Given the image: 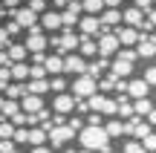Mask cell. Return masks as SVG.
Returning a JSON list of instances; mask_svg holds the SVG:
<instances>
[{"label":"cell","mask_w":156,"mask_h":153,"mask_svg":"<svg viewBox=\"0 0 156 153\" xmlns=\"http://www.w3.org/2000/svg\"><path fill=\"white\" fill-rule=\"evenodd\" d=\"M75 139H78V144H81L84 150H90V153H113V142H110V136L104 133L101 124H84L81 130L75 133Z\"/></svg>","instance_id":"1"},{"label":"cell","mask_w":156,"mask_h":153,"mask_svg":"<svg viewBox=\"0 0 156 153\" xmlns=\"http://www.w3.org/2000/svg\"><path fill=\"white\" fill-rule=\"evenodd\" d=\"M69 92H73L75 101H84V98H90L93 92H98V81L90 78L87 72H81V75H75V78L69 81Z\"/></svg>","instance_id":"2"},{"label":"cell","mask_w":156,"mask_h":153,"mask_svg":"<svg viewBox=\"0 0 156 153\" xmlns=\"http://www.w3.org/2000/svg\"><path fill=\"white\" fill-rule=\"evenodd\" d=\"M73 139H75V130H69L67 124H55V127H49V130H46V144H49L52 150L67 148Z\"/></svg>","instance_id":"3"},{"label":"cell","mask_w":156,"mask_h":153,"mask_svg":"<svg viewBox=\"0 0 156 153\" xmlns=\"http://www.w3.org/2000/svg\"><path fill=\"white\" fill-rule=\"evenodd\" d=\"M95 46H98L101 58H113L119 52V38L113 35V29H104V32L98 35V40H95Z\"/></svg>","instance_id":"4"},{"label":"cell","mask_w":156,"mask_h":153,"mask_svg":"<svg viewBox=\"0 0 156 153\" xmlns=\"http://www.w3.org/2000/svg\"><path fill=\"white\" fill-rule=\"evenodd\" d=\"M122 23H127V26H133V29H139V32H151V23L145 20V12H139L136 6H130V9H124L122 12Z\"/></svg>","instance_id":"5"},{"label":"cell","mask_w":156,"mask_h":153,"mask_svg":"<svg viewBox=\"0 0 156 153\" xmlns=\"http://www.w3.org/2000/svg\"><path fill=\"white\" fill-rule=\"evenodd\" d=\"M46 38H49V35L41 32V26H32V29H29V35H26V43H23V46H26V52H46V46H49V43H46Z\"/></svg>","instance_id":"6"},{"label":"cell","mask_w":156,"mask_h":153,"mask_svg":"<svg viewBox=\"0 0 156 153\" xmlns=\"http://www.w3.org/2000/svg\"><path fill=\"white\" fill-rule=\"evenodd\" d=\"M38 26H41V32H58L61 29V15H58L55 9H46V12H41L38 15Z\"/></svg>","instance_id":"7"},{"label":"cell","mask_w":156,"mask_h":153,"mask_svg":"<svg viewBox=\"0 0 156 153\" xmlns=\"http://www.w3.org/2000/svg\"><path fill=\"white\" fill-rule=\"evenodd\" d=\"M12 17H15V23L20 29H32L38 26V15H35L29 6H17V9H12Z\"/></svg>","instance_id":"8"},{"label":"cell","mask_w":156,"mask_h":153,"mask_svg":"<svg viewBox=\"0 0 156 153\" xmlns=\"http://www.w3.org/2000/svg\"><path fill=\"white\" fill-rule=\"evenodd\" d=\"M75 26L81 29V35H87V38H98V35H101V20H98V15H84V17H78Z\"/></svg>","instance_id":"9"},{"label":"cell","mask_w":156,"mask_h":153,"mask_svg":"<svg viewBox=\"0 0 156 153\" xmlns=\"http://www.w3.org/2000/svg\"><path fill=\"white\" fill-rule=\"evenodd\" d=\"M84 69H87V58H81L78 52L64 55V75H81Z\"/></svg>","instance_id":"10"},{"label":"cell","mask_w":156,"mask_h":153,"mask_svg":"<svg viewBox=\"0 0 156 153\" xmlns=\"http://www.w3.org/2000/svg\"><path fill=\"white\" fill-rule=\"evenodd\" d=\"M52 110H55V113H61V116H69V113L75 110L73 92H58V96L52 98Z\"/></svg>","instance_id":"11"},{"label":"cell","mask_w":156,"mask_h":153,"mask_svg":"<svg viewBox=\"0 0 156 153\" xmlns=\"http://www.w3.org/2000/svg\"><path fill=\"white\" fill-rule=\"evenodd\" d=\"M113 35L119 38V46H133V43H139V29H133V26H116V29H113Z\"/></svg>","instance_id":"12"},{"label":"cell","mask_w":156,"mask_h":153,"mask_svg":"<svg viewBox=\"0 0 156 153\" xmlns=\"http://www.w3.org/2000/svg\"><path fill=\"white\" fill-rule=\"evenodd\" d=\"M124 96H127V98H145V96H151V87H147L145 78H130Z\"/></svg>","instance_id":"13"},{"label":"cell","mask_w":156,"mask_h":153,"mask_svg":"<svg viewBox=\"0 0 156 153\" xmlns=\"http://www.w3.org/2000/svg\"><path fill=\"white\" fill-rule=\"evenodd\" d=\"M98 20H101V32H104V29L122 26V9H104V12L98 15Z\"/></svg>","instance_id":"14"},{"label":"cell","mask_w":156,"mask_h":153,"mask_svg":"<svg viewBox=\"0 0 156 153\" xmlns=\"http://www.w3.org/2000/svg\"><path fill=\"white\" fill-rule=\"evenodd\" d=\"M78 55L81 58H98V46H95V38H87V35H81V40H78Z\"/></svg>","instance_id":"15"},{"label":"cell","mask_w":156,"mask_h":153,"mask_svg":"<svg viewBox=\"0 0 156 153\" xmlns=\"http://www.w3.org/2000/svg\"><path fill=\"white\" fill-rule=\"evenodd\" d=\"M9 75H12V81H17V84H26V81H29V64L26 61L9 64Z\"/></svg>","instance_id":"16"},{"label":"cell","mask_w":156,"mask_h":153,"mask_svg":"<svg viewBox=\"0 0 156 153\" xmlns=\"http://www.w3.org/2000/svg\"><path fill=\"white\" fill-rule=\"evenodd\" d=\"M44 69H46V75H64V55H46L44 58Z\"/></svg>","instance_id":"17"},{"label":"cell","mask_w":156,"mask_h":153,"mask_svg":"<svg viewBox=\"0 0 156 153\" xmlns=\"http://www.w3.org/2000/svg\"><path fill=\"white\" fill-rule=\"evenodd\" d=\"M107 69H110V75H113V78H130V75H133V64L119 61V58H113V64H110Z\"/></svg>","instance_id":"18"},{"label":"cell","mask_w":156,"mask_h":153,"mask_svg":"<svg viewBox=\"0 0 156 153\" xmlns=\"http://www.w3.org/2000/svg\"><path fill=\"white\" fill-rule=\"evenodd\" d=\"M17 104H20L23 113H38V110L44 107V96H32V92H26V96H23Z\"/></svg>","instance_id":"19"},{"label":"cell","mask_w":156,"mask_h":153,"mask_svg":"<svg viewBox=\"0 0 156 153\" xmlns=\"http://www.w3.org/2000/svg\"><path fill=\"white\" fill-rule=\"evenodd\" d=\"M136 55L139 58H156V38H139Z\"/></svg>","instance_id":"20"},{"label":"cell","mask_w":156,"mask_h":153,"mask_svg":"<svg viewBox=\"0 0 156 153\" xmlns=\"http://www.w3.org/2000/svg\"><path fill=\"white\" fill-rule=\"evenodd\" d=\"M26 96V84H17V81H9L3 87V98H12V101H20Z\"/></svg>","instance_id":"21"},{"label":"cell","mask_w":156,"mask_h":153,"mask_svg":"<svg viewBox=\"0 0 156 153\" xmlns=\"http://www.w3.org/2000/svg\"><path fill=\"white\" fill-rule=\"evenodd\" d=\"M101 127H104V133L110 136V142H113V139H122V136H124V121L116 119V116H113L107 124H101Z\"/></svg>","instance_id":"22"},{"label":"cell","mask_w":156,"mask_h":153,"mask_svg":"<svg viewBox=\"0 0 156 153\" xmlns=\"http://www.w3.org/2000/svg\"><path fill=\"white\" fill-rule=\"evenodd\" d=\"M107 67H110V61H107V58H101V55H98V61H93V64L87 61V69H84V72H87L90 78H95V81H98V78H101V72H104Z\"/></svg>","instance_id":"23"},{"label":"cell","mask_w":156,"mask_h":153,"mask_svg":"<svg viewBox=\"0 0 156 153\" xmlns=\"http://www.w3.org/2000/svg\"><path fill=\"white\" fill-rule=\"evenodd\" d=\"M26 92H32V96H44V92H49V78H29L26 81Z\"/></svg>","instance_id":"24"},{"label":"cell","mask_w":156,"mask_h":153,"mask_svg":"<svg viewBox=\"0 0 156 153\" xmlns=\"http://www.w3.org/2000/svg\"><path fill=\"white\" fill-rule=\"evenodd\" d=\"M151 107H153V101H151L147 96H145V98H133V101H130V110H133V116H139V119L151 113Z\"/></svg>","instance_id":"25"},{"label":"cell","mask_w":156,"mask_h":153,"mask_svg":"<svg viewBox=\"0 0 156 153\" xmlns=\"http://www.w3.org/2000/svg\"><path fill=\"white\" fill-rule=\"evenodd\" d=\"M26 144H29V148L46 144V130H44V127H32V130H26Z\"/></svg>","instance_id":"26"},{"label":"cell","mask_w":156,"mask_h":153,"mask_svg":"<svg viewBox=\"0 0 156 153\" xmlns=\"http://www.w3.org/2000/svg\"><path fill=\"white\" fill-rule=\"evenodd\" d=\"M6 58H9V64L26 61V46H23V43H9V46H6Z\"/></svg>","instance_id":"27"},{"label":"cell","mask_w":156,"mask_h":153,"mask_svg":"<svg viewBox=\"0 0 156 153\" xmlns=\"http://www.w3.org/2000/svg\"><path fill=\"white\" fill-rule=\"evenodd\" d=\"M81 12L84 15H101L104 12V3L101 0H81Z\"/></svg>","instance_id":"28"},{"label":"cell","mask_w":156,"mask_h":153,"mask_svg":"<svg viewBox=\"0 0 156 153\" xmlns=\"http://www.w3.org/2000/svg\"><path fill=\"white\" fill-rule=\"evenodd\" d=\"M67 87H69V81L64 78V75H52L49 78V90L52 92H67Z\"/></svg>","instance_id":"29"},{"label":"cell","mask_w":156,"mask_h":153,"mask_svg":"<svg viewBox=\"0 0 156 153\" xmlns=\"http://www.w3.org/2000/svg\"><path fill=\"white\" fill-rule=\"evenodd\" d=\"M139 142H142V148H145L147 153H156V130H151L145 139H139Z\"/></svg>","instance_id":"30"},{"label":"cell","mask_w":156,"mask_h":153,"mask_svg":"<svg viewBox=\"0 0 156 153\" xmlns=\"http://www.w3.org/2000/svg\"><path fill=\"white\" fill-rule=\"evenodd\" d=\"M124 153H147V150L142 148V142H136V139H127V142H124Z\"/></svg>","instance_id":"31"},{"label":"cell","mask_w":156,"mask_h":153,"mask_svg":"<svg viewBox=\"0 0 156 153\" xmlns=\"http://www.w3.org/2000/svg\"><path fill=\"white\" fill-rule=\"evenodd\" d=\"M142 78H145V81H147V87L153 90V87H156V64H153V67H147V69H145V75H142Z\"/></svg>","instance_id":"32"},{"label":"cell","mask_w":156,"mask_h":153,"mask_svg":"<svg viewBox=\"0 0 156 153\" xmlns=\"http://www.w3.org/2000/svg\"><path fill=\"white\" fill-rule=\"evenodd\" d=\"M12 124H15V127H26V113H23V110H17V113L15 116H12Z\"/></svg>","instance_id":"33"},{"label":"cell","mask_w":156,"mask_h":153,"mask_svg":"<svg viewBox=\"0 0 156 153\" xmlns=\"http://www.w3.org/2000/svg\"><path fill=\"white\" fill-rule=\"evenodd\" d=\"M29 9H32L35 12V15H41V12H46V0H29Z\"/></svg>","instance_id":"34"},{"label":"cell","mask_w":156,"mask_h":153,"mask_svg":"<svg viewBox=\"0 0 156 153\" xmlns=\"http://www.w3.org/2000/svg\"><path fill=\"white\" fill-rule=\"evenodd\" d=\"M133 6H136L139 12H145V15H147V12L153 9V0H133Z\"/></svg>","instance_id":"35"},{"label":"cell","mask_w":156,"mask_h":153,"mask_svg":"<svg viewBox=\"0 0 156 153\" xmlns=\"http://www.w3.org/2000/svg\"><path fill=\"white\" fill-rule=\"evenodd\" d=\"M0 153H17L15 142H12V139H0Z\"/></svg>","instance_id":"36"},{"label":"cell","mask_w":156,"mask_h":153,"mask_svg":"<svg viewBox=\"0 0 156 153\" xmlns=\"http://www.w3.org/2000/svg\"><path fill=\"white\" fill-rule=\"evenodd\" d=\"M12 81V75H9V67H0V87H6Z\"/></svg>","instance_id":"37"},{"label":"cell","mask_w":156,"mask_h":153,"mask_svg":"<svg viewBox=\"0 0 156 153\" xmlns=\"http://www.w3.org/2000/svg\"><path fill=\"white\" fill-rule=\"evenodd\" d=\"M101 119H104L101 113H87V121L84 124H101Z\"/></svg>","instance_id":"38"},{"label":"cell","mask_w":156,"mask_h":153,"mask_svg":"<svg viewBox=\"0 0 156 153\" xmlns=\"http://www.w3.org/2000/svg\"><path fill=\"white\" fill-rule=\"evenodd\" d=\"M17 6H20V0H3V3H0V9L12 12V9H17Z\"/></svg>","instance_id":"39"},{"label":"cell","mask_w":156,"mask_h":153,"mask_svg":"<svg viewBox=\"0 0 156 153\" xmlns=\"http://www.w3.org/2000/svg\"><path fill=\"white\" fill-rule=\"evenodd\" d=\"M104 9H122V0H101Z\"/></svg>","instance_id":"40"},{"label":"cell","mask_w":156,"mask_h":153,"mask_svg":"<svg viewBox=\"0 0 156 153\" xmlns=\"http://www.w3.org/2000/svg\"><path fill=\"white\" fill-rule=\"evenodd\" d=\"M145 20L151 23V29H156V9H151V12H147V15H145Z\"/></svg>","instance_id":"41"},{"label":"cell","mask_w":156,"mask_h":153,"mask_svg":"<svg viewBox=\"0 0 156 153\" xmlns=\"http://www.w3.org/2000/svg\"><path fill=\"white\" fill-rule=\"evenodd\" d=\"M32 153H55L49 148V144H38V148H32Z\"/></svg>","instance_id":"42"},{"label":"cell","mask_w":156,"mask_h":153,"mask_svg":"<svg viewBox=\"0 0 156 153\" xmlns=\"http://www.w3.org/2000/svg\"><path fill=\"white\" fill-rule=\"evenodd\" d=\"M147 124H151V127H156V107H151V113H147Z\"/></svg>","instance_id":"43"},{"label":"cell","mask_w":156,"mask_h":153,"mask_svg":"<svg viewBox=\"0 0 156 153\" xmlns=\"http://www.w3.org/2000/svg\"><path fill=\"white\" fill-rule=\"evenodd\" d=\"M78 153H90V150H84V148H81V150H78Z\"/></svg>","instance_id":"44"},{"label":"cell","mask_w":156,"mask_h":153,"mask_svg":"<svg viewBox=\"0 0 156 153\" xmlns=\"http://www.w3.org/2000/svg\"><path fill=\"white\" fill-rule=\"evenodd\" d=\"M153 3H156V0H153Z\"/></svg>","instance_id":"45"}]
</instances>
